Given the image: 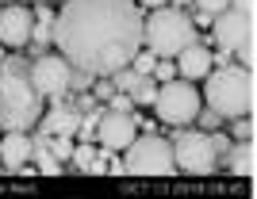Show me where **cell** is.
<instances>
[{
    "label": "cell",
    "mask_w": 257,
    "mask_h": 199,
    "mask_svg": "<svg viewBox=\"0 0 257 199\" xmlns=\"http://www.w3.org/2000/svg\"><path fill=\"white\" fill-rule=\"evenodd\" d=\"M142 20L139 0H65L50 39L73 69L111 77L142 50Z\"/></svg>",
    "instance_id": "1"
},
{
    "label": "cell",
    "mask_w": 257,
    "mask_h": 199,
    "mask_svg": "<svg viewBox=\"0 0 257 199\" xmlns=\"http://www.w3.org/2000/svg\"><path fill=\"white\" fill-rule=\"evenodd\" d=\"M204 100L219 119H234L253 111V69L246 65H219L204 77Z\"/></svg>",
    "instance_id": "2"
},
{
    "label": "cell",
    "mask_w": 257,
    "mask_h": 199,
    "mask_svg": "<svg viewBox=\"0 0 257 199\" xmlns=\"http://www.w3.org/2000/svg\"><path fill=\"white\" fill-rule=\"evenodd\" d=\"M43 119V96L35 92L31 77H23V65L12 62L0 73V126L4 130H31Z\"/></svg>",
    "instance_id": "3"
},
{
    "label": "cell",
    "mask_w": 257,
    "mask_h": 199,
    "mask_svg": "<svg viewBox=\"0 0 257 199\" xmlns=\"http://www.w3.org/2000/svg\"><path fill=\"white\" fill-rule=\"evenodd\" d=\"M142 42H150L158 58H177L188 42H196V23L181 8L161 4V8H150V20H142Z\"/></svg>",
    "instance_id": "4"
},
{
    "label": "cell",
    "mask_w": 257,
    "mask_h": 199,
    "mask_svg": "<svg viewBox=\"0 0 257 199\" xmlns=\"http://www.w3.org/2000/svg\"><path fill=\"white\" fill-rule=\"evenodd\" d=\"M123 153H127L123 157V172H131V176H173L177 172L169 138H158L154 130H146L142 138L135 134Z\"/></svg>",
    "instance_id": "5"
},
{
    "label": "cell",
    "mask_w": 257,
    "mask_h": 199,
    "mask_svg": "<svg viewBox=\"0 0 257 199\" xmlns=\"http://www.w3.org/2000/svg\"><path fill=\"white\" fill-rule=\"evenodd\" d=\"M200 92H196V84L192 81H161V88H158V96H154V107H158V115H161V123H169V126H188V123H196L200 119Z\"/></svg>",
    "instance_id": "6"
},
{
    "label": "cell",
    "mask_w": 257,
    "mask_h": 199,
    "mask_svg": "<svg viewBox=\"0 0 257 199\" xmlns=\"http://www.w3.org/2000/svg\"><path fill=\"white\" fill-rule=\"evenodd\" d=\"M173 146V161L192 172V176H207L219 165V153H215V142L207 130H188V126H177V134L169 138Z\"/></svg>",
    "instance_id": "7"
},
{
    "label": "cell",
    "mask_w": 257,
    "mask_h": 199,
    "mask_svg": "<svg viewBox=\"0 0 257 199\" xmlns=\"http://www.w3.org/2000/svg\"><path fill=\"white\" fill-rule=\"evenodd\" d=\"M211 31H215V42L219 50L226 54H238L246 69H253V16H242V12L226 8L219 16H211Z\"/></svg>",
    "instance_id": "8"
},
{
    "label": "cell",
    "mask_w": 257,
    "mask_h": 199,
    "mask_svg": "<svg viewBox=\"0 0 257 199\" xmlns=\"http://www.w3.org/2000/svg\"><path fill=\"white\" fill-rule=\"evenodd\" d=\"M69 77H73V65L65 62L62 54H39L31 62V84H35L39 96L62 100L69 92Z\"/></svg>",
    "instance_id": "9"
},
{
    "label": "cell",
    "mask_w": 257,
    "mask_h": 199,
    "mask_svg": "<svg viewBox=\"0 0 257 199\" xmlns=\"http://www.w3.org/2000/svg\"><path fill=\"white\" fill-rule=\"evenodd\" d=\"M135 134H139V126H135L131 111H115V107H107L104 115L96 119V142L104 146V153H119V149H127Z\"/></svg>",
    "instance_id": "10"
},
{
    "label": "cell",
    "mask_w": 257,
    "mask_h": 199,
    "mask_svg": "<svg viewBox=\"0 0 257 199\" xmlns=\"http://www.w3.org/2000/svg\"><path fill=\"white\" fill-rule=\"evenodd\" d=\"M35 39V16L27 4L0 8V46H27Z\"/></svg>",
    "instance_id": "11"
},
{
    "label": "cell",
    "mask_w": 257,
    "mask_h": 199,
    "mask_svg": "<svg viewBox=\"0 0 257 199\" xmlns=\"http://www.w3.org/2000/svg\"><path fill=\"white\" fill-rule=\"evenodd\" d=\"M177 73L184 81H204L211 73V50L200 46V42H188L181 54H177Z\"/></svg>",
    "instance_id": "12"
},
{
    "label": "cell",
    "mask_w": 257,
    "mask_h": 199,
    "mask_svg": "<svg viewBox=\"0 0 257 199\" xmlns=\"http://www.w3.org/2000/svg\"><path fill=\"white\" fill-rule=\"evenodd\" d=\"M31 153H35V146H31V138H27V130H8V134L0 138V165L23 168Z\"/></svg>",
    "instance_id": "13"
},
{
    "label": "cell",
    "mask_w": 257,
    "mask_h": 199,
    "mask_svg": "<svg viewBox=\"0 0 257 199\" xmlns=\"http://www.w3.org/2000/svg\"><path fill=\"white\" fill-rule=\"evenodd\" d=\"M226 168L234 172V176H253V138H242L238 146H230L226 153Z\"/></svg>",
    "instance_id": "14"
},
{
    "label": "cell",
    "mask_w": 257,
    "mask_h": 199,
    "mask_svg": "<svg viewBox=\"0 0 257 199\" xmlns=\"http://www.w3.org/2000/svg\"><path fill=\"white\" fill-rule=\"evenodd\" d=\"M39 123H43V130L54 138V134H73L81 119H77V111H73V107H54L50 115H46V119H39Z\"/></svg>",
    "instance_id": "15"
},
{
    "label": "cell",
    "mask_w": 257,
    "mask_h": 199,
    "mask_svg": "<svg viewBox=\"0 0 257 199\" xmlns=\"http://www.w3.org/2000/svg\"><path fill=\"white\" fill-rule=\"evenodd\" d=\"M69 161H73V168H81V172H107V161L100 157L96 149L88 146V142H81V146H73V153H69Z\"/></svg>",
    "instance_id": "16"
},
{
    "label": "cell",
    "mask_w": 257,
    "mask_h": 199,
    "mask_svg": "<svg viewBox=\"0 0 257 199\" xmlns=\"http://www.w3.org/2000/svg\"><path fill=\"white\" fill-rule=\"evenodd\" d=\"M154 96H158V84L150 81V73L139 77V81H135V88H131V100H135V104H154Z\"/></svg>",
    "instance_id": "17"
},
{
    "label": "cell",
    "mask_w": 257,
    "mask_h": 199,
    "mask_svg": "<svg viewBox=\"0 0 257 199\" xmlns=\"http://www.w3.org/2000/svg\"><path fill=\"white\" fill-rule=\"evenodd\" d=\"M46 149H50L58 161H69V153H73V142H69V134H54Z\"/></svg>",
    "instance_id": "18"
},
{
    "label": "cell",
    "mask_w": 257,
    "mask_h": 199,
    "mask_svg": "<svg viewBox=\"0 0 257 199\" xmlns=\"http://www.w3.org/2000/svg\"><path fill=\"white\" fill-rule=\"evenodd\" d=\"M139 77H142V73H135V69H127V65H123V69H115V73H111V84H115L119 92H131Z\"/></svg>",
    "instance_id": "19"
},
{
    "label": "cell",
    "mask_w": 257,
    "mask_h": 199,
    "mask_svg": "<svg viewBox=\"0 0 257 199\" xmlns=\"http://www.w3.org/2000/svg\"><path fill=\"white\" fill-rule=\"evenodd\" d=\"M39 172H43V176H58V172H62V161L54 157L50 149H39Z\"/></svg>",
    "instance_id": "20"
},
{
    "label": "cell",
    "mask_w": 257,
    "mask_h": 199,
    "mask_svg": "<svg viewBox=\"0 0 257 199\" xmlns=\"http://www.w3.org/2000/svg\"><path fill=\"white\" fill-rule=\"evenodd\" d=\"M131 62H135V73H142V77H146V73L154 69V62H158V54H154V50H139L135 58H131Z\"/></svg>",
    "instance_id": "21"
},
{
    "label": "cell",
    "mask_w": 257,
    "mask_h": 199,
    "mask_svg": "<svg viewBox=\"0 0 257 199\" xmlns=\"http://www.w3.org/2000/svg\"><path fill=\"white\" fill-rule=\"evenodd\" d=\"M230 123H234L230 130H234V138H238V142H242V138H253V119H249V115H234Z\"/></svg>",
    "instance_id": "22"
},
{
    "label": "cell",
    "mask_w": 257,
    "mask_h": 199,
    "mask_svg": "<svg viewBox=\"0 0 257 199\" xmlns=\"http://www.w3.org/2000/svg\"><path fill=\"white\" fill-rule=\"evenodd\" d=\"M200 12H207V16H219V12H226L230 8V0H192Z\"/></svg>",
    "instance_id": "23"
},
{
    "label": "cell",
    "mask_w": 257,
    "mask_h": 199,
    "mask_svg": "<svg viewBox=\"0 0 257 199\" xmlns=\"http://www.w3.org/2000/svg\"><path fill=\"white\" fill-rule=\"evenodd\" d=\"M154 77H158V81H173V77H177V65L169 62V58H165V62H154V69H150Z\"/></svg>",
    "instance_id": "24"
},
{
    "label": "cell",
    "mask_w": 257,
    "mask_h": 199,
    "mask_svg": "<svg viewBox=\"0 0 257 199\" xmlns=\"http://www.w3.org/2000/svg\"><path fill=\"white\" fill-rule=\"evenodd\" d=\"M107 107H115V111H131V107H135V100H131V92H111L107 96Z\"/></svg>",
    "instance_id": "25"
},
{
    "label": "cell",
    "mask_w": 257,
    "mask_h": 199,
    "mask_svg": "<svg viewBox=\"0 0 257 199\" xmlns=\"http://www.w3.org/2000/svg\"><path fill=\"white\" fill-rule=\"evenodd\" d=\"M230 8L242 12V16H253V12H257V0H230Z\"/></svg>",
    "instance_id": "26"
},
{
    "label": "cell",
    "mask_w": 257,
    "mask_h": 199,
    "mask_svg": "<svg viewBox=\"0 0 257 199\" xmlns=\"http://www.w3.org/2000/svg\"><path fill=\"white\" fill-rule=\"evenodd\" d=\"M188 20H192L196 27H211V16H207V12H200V16H188Z\"/></svg>",
    "instance_id": "27"
},
{
    "label": "cell",
    "mask_w": 257,
    "mask_h": 199,
    "mask_svg": "<svg viewBox=\"0 0 257 199\" xmlns=\"http://www.w3.org/2000/svg\"><path fill=\"white\" fill-rule=\"evenodd\" d=\"M200 115H204V126H215V123H219V115H215L211 107H207V111H204V107H200Z\"/></svg>",
    "instance_id": "28"
},
{
    "label": "cell",
    "mask_w": 257,
    "mask_h": 199,
    "mask_svg": "<svg viewBox=\"0 0 257 199\" xmlns=\"http://www.w3.org/2000/svg\"><path fill=\"white\" fill-rule=\"evenodd\" d=\"M96 107V96H81V111H92Z\"/></svg>",
    "instance_id": "29"
},
{
    "label": "cell",
    "mask_w": 257,
    "mask_h": 199,
    "mask_svg": "<svg viewBox=\"0 0 257 199\" xmlns=\"http://www.w3.org/2000/svg\"><path fill=\"white\" fill-rule=\"evenodd\" d=\"M96 84V96H111V84H104V81H92Z\"/></svg>",
    "instance_id": "30"
},
{
    "label": "cell",
    "mask_w": 257,
    "mask_h": 199,
    "mask_svg": "<svg viewBox=\"0 0 257 199\" xmlns=\"http://www.w3.org/2000/svg\"><path fill=\"white\" fill-rule=\"evenodd\" d=\"M161 4H169V0H139V8H161Z\"/></svg>",
    "instance_id": "31"
},
{
    "label": "cell",
    "mask_w": 257,
    "mask_h": 199,
    "mask_svg": "<svg viewBox=\"0 0 257 199\" xmlns=\"http://www.w3.org/2000/svg\"><path fill=\"white\" fill-rule=\"evenodd\" d=\"M169 4H177V8H184V4H192V0H169Z\"/></svg>",
    "instance_id": "32"
},
{
    "label": "cell",
    "mask_w": 257,
    "mask_h": 199,
    "mask_svg": "<svg viewBox=\"0 0 257 199\" xmlns=\"http://www.w3.org/2000/svg\"><path fill=\"white\" fill-rule=\"evenodd\" d=\"M35 4H46V0H35Z\"/></svg>",
    "instance_id": "33"
}]
</instances>
